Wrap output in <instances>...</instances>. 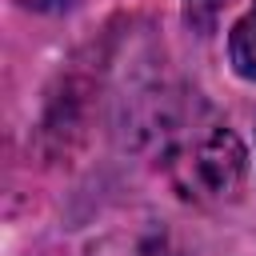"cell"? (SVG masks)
Returning <instances> with one entry per match:
<instances>
[{
    "label": "cell",
    "mask_w": 256,
    "mask_h": 256,
    "mask_svg": "<svg viewBox=\"0 0 256 256\" xmlns=\"http://www.w3.org/2000/svg\"><path fill=\"white\" fill-rule=\"evenodd\" d=\"M228 60H232L236 76L256 80V0L248 4V12L228 32Z\"/></svg>",
    "instance_id": "cell-2"
},
{
    "label": "cell",
    "mask_w": 256,
    "mask_h": 256,
    "mask_svg": "<svg viewBox=\"0 0 256 256\" xmlns=\"http://www.w3.org/2000/svg\"><path fill=\"white\" fill-rule=\"evenodd\" d=\"M20 8H32V12H60V8H72L76 0H16Z\"/></svg>",
    "instance_id": "cell-4"
},
{
    "label": "cell",
    "mask_w": 256,
    "mask_h": 256,
    "mask_svg": "<svg viewBox=\"0 0 256 256\" xmlns=\"http://www.w3.org/2000/svg\"><path fill=\"white\" fill-rule=\"evenodd\" d=\"M224 4H228V0H184V12H188V20H192L196 28H208Z\"/></svg>",
    "instance_id": "cell-3"
},
{
    "label": "cell",
    "mask_w": 256,
    "mask_h": 256,
    "mask_svg": "<svg viewBox=\"0 0 256 256\" xmlns=\"http://www.w3.org/2000/svg\"><path fill=\"white\" fill-rule=\"evenodd\" d=\"M136 132L152 164L184 200L212 208L240 192L248 168L244 144L200 92L176 88L148 96Z\"/></svg>",
    "instance_id": "cell-1"
}]
</instances>
